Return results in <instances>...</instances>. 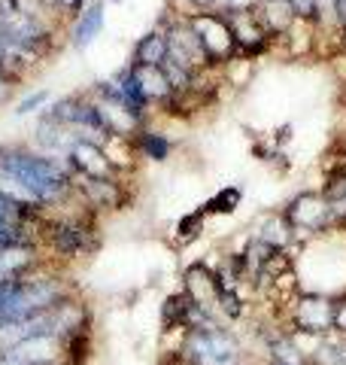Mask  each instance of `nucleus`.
<instances>
[{"label": "nucleus", "mask_w": 346, "mask_h": 365, "mask_svg": "<svg viewBox=\"0 0 346 365\" xmlns=\"http://www.w3.org/2000/svg\"><path fill=\"white\" fill-rule=\"evenodd\" d=\"M0 177L16 182L25 201L43 207L46 213L73 198V177L67 158H52L21 143H0Z\"/></svg>", "instance_id": "f257e3e1"}, {"label": "nucleus", "mask_w": 346, "mask_h": 365, "mask_svg": "<svg viewBox=\"0 0 346 365\" xmlns=\"http://www.w3.org/2000/svg\"><path fill=\"white\" fill-rule=\"evenodd\" d=\"M98 213H91L85 204L73 213H46L43 220V250H49L55 259H85L100 250V228Z\"/></svg>", "instance_id": "f03ea898"}, {"label": "nucleus", "mask_w": 346, "mask_h": 365, "mask_svg": "<svg viewBox=\"0 0 346 365\" xmlns=\"http://www.w3.org/2000/svg\"><path fill=\"white\" fill-rule=\"evenodd\" d=\"M177 353L189 365H249L243 341L231 332L225 323L198 329V332H186Z\"/></svg>", "instance_id": "7ed1b4c3"}, {"label": "nucleus", "mask_w": 346, "mask_h": 365, "mask_svg": "<svg viewBox=\"0 0 346 365\" xmlns=\"http://www.w3.org/2000/svg\"><path fill=\"white\" fill-rule=\"evenodd\" d=\"M43 220H46L43 207L0 195V250L19 244L43 247Z\"/></svg>", "instance_id": "20e7f679"}, {"label": "nucleus", "mask_w": 346, "mask_h": 365, "mask_svg": "<svg viewBox=\"0 0 346 365\" xmlns=\"http://www.w3.org/2000/svg\"><path fill=\"white\" fill-rule=\"evenodd\" d=\"M186 25L192 28V34L201 43L206 67L225 64V61H231L237 55L234 34H231V25H228L225 13H213V9H206V13H194V16L186 19Z\"/></svg>", "instance_id": "39448f33"}, {"label": "nucleus", "mask_w": 346, "mask_h": 365, "mask_svg": "<svg viewBox=\"0 0 346 365\" xmlns=\"http://www.w3.org/2000/svg\"><path fill=\"white\" fill-rule=\"evenodd\" d=\"M292 332L310 338L334 335V295L325 292H298L292 299V317H288Z\"/></svg>", "instance_id": "423d86ee"}, {"label": "nucleus", "mask_w": 346, "mask_h": 365, "mask_svg": "<svg viewBox=\"0 0 346 365\" xmlns=\"http://www.w3.org/2000/svg\"><path fill=\"white\" fill-rule=\"evenodd\" d=\"M283 216H285V222L292 225L295 237L307 235V241H313V237L331 232V225H337L334 222L331 207L325 204V198H322L319 192H301V195H295L285 204Z\"/></svg>", "instance_id": "0eeeda50"}, {"label": "nucleus", "mask_w": 346, "mask_h": 365, "mask_svg": "<svg viewBox=\"0 0 346 365\" xmlns=\"http://www.w3.org/2000/svg\"><path fill=\"white\" fill-rule=\"evenodd\" d=\"M73 192L76 198L85 204L91 213H107V210H122L128 204V189L122 186L119 177H73Z\"/></svg>", "instance_id": "6e6552de"}, {"label": "nucleus", "mask_w": 346, "mask_h": 365, "mask_svg": "<svg viewBox=\"0 0 346 365\" xmlns=\"http://www.w3.org/2000/svg\"><path fill=\"white\" fill-rule=\"evenodd\" d=\"M67 168H70V177H122V170L110 162L103 143L95 140H79L70 153H67Z\"/></svg>", "instance_id": "1a4fd4ad"}, {"label": "nucleus", "mask_w": 346, "mask_h": 365, "mask_svg": "<svg viewBox=\"0 0 346 365\" xmlns=\"http://www.w3.org/2000/svg\"><path fill=\"white\" fill-rule=\"evenodd\" d=\"M4 353H9V356L19 359L21 365H64L61 341L52 338V335L25 338V341H19V344L6 347Z\"/></svg>", "instance_id": "9d476101"}, {"label": "nucleus", "mask_w": 346, "mask_h": 365, "mask_svg": "<svg viewBox=\"0 0 346 365\" xmlns=\"http://www.w3.org/2000/svg\"><path fill=\"white\" fill-rule=\"evenodd\" d=\"M43 265H46L43 247H28V244L4 247V250H0V283L28 277V274H33Z\"/></svg>", "instance_id": "9b49d317"}, {"label": "nucleus", "mask_w": 346, "mask_h": 365, "mask_svg": "<svg viewBox=\"0 0 346 365\" xmlns=\"http://www.w3.org/2000/svg\"><path fill=\"white\" fill-rule=\"evenodd\" d=\"M103 19H107V6L103 0H91V4L73 19V28H70V43L73 49H88L95 37L103 31Z\"/></svg>", "instance_id": "f8f14e48"}, {"label": "nucleus", "mask_w": 346, "mask_h": 365, "mask_svg": "<svg viewBox=\"0 0 346 365\" xmlns=\"http://www.w3.org/2000/svg\"><path fill=\"white\" fill-rule=\"evenodd\" d=\"M167 58V31L164 28H155L149 31L146 37L137 40L134 46V61L131 64H140V67H161V61Z\"/></svg>", "instance_id": "ddd939ff"}, {"label": "nucleus", "mask_w": 346, "mask_h": 365, "mask_svg": "<svg viewBox=\"0 0 346 365\" xmlns=\"http://www.w3.org/2000/svg\"><path fill=\"white\" fill-rule=\"evenodd\" d=\"M131 71H134V76H137V83H140V88H143V95L149 98V104H155V101H164L173 95V88H170V83L164 79V73H161V67H140V64H131Z\"/></svg>", "instance_id": "4468645a"}, {"label": "nucleus", "mask_w": 346, "mask_h": 365, "mask_svg": "<svg viewBox=\"0 0 346 365\" xmlns=\"http://www.w3.org/2000/svg\"><path fill=\"white\" fill-rule=\"evenodd\" d=\"M131 143H134V150L140 153L143 158H149V162H167L170 158V150H173V143L167 140L161 131H149V128H140L134 137H131Z\"/></svg>", "instance_id": "2eb2a0df"}, {"label": "nucleus", "mask_w": 346, "mask_h": 365, "mask_svg": "<svg viewBox=\"0 0 346 365\" xmlns=\"http://www.w3.org/2000/svg\"><path fill=\"white\" fill-rule=\"evenodd\" d=\"M256 16L261 19V25L268 28L271 34L276 31H285L288 25H292V4L288 0H261L258 9H256Z\"/></svg>", "instance_id": "dca6fc26"}, {"label": "nucleus", "mask_w": 346, "mask_h": 365, "mask_svg": "<svg viewBox=\"0 0 346 365\" xmlns=\"http://www.w3.org/2000/svg\"><path fill=\"white\" fill-rule=\"evenodd\" d=\"M261 244H268V247H276V250H285L288 244L295 241V232H292V225L285 222V216L283 213H276L271 216L268 222H264V228L256 235Z\"/></svg>", "instance_id": "f3484780"}, {"label": "nucleus", "mask_w": 346, "mask_h": 365, "mask_svg": "<svg viewBox=\"0 0 346 365\" xmlns=\"http://www.w3.org/2000/svg\"><path fill=\"white\" fill-rule=\"evenodd\" d=\"M240 201H243V189H240V186H225V189H219L201 210L204 213H222V216H228V213H234L240 207Z\"/></svg>", "instance_id": "a211bd4d"}, {"label": "nucleus", "mask_w": 346, "mask_h": 365, "mask_svg": "<svg viewBox=\"0 0 346 365\" xmlns=\"http://www.w3.org/2000/svg\"><path fill=\"white\" fill-rule=\"evenodd\" d=\"M201 232H204V210L182 216L177 228H173V241H177V247H189L192 241H198Z\"/></svg>", "instance_id": "6ab92c4d"}, {"label": "nucleus", "mask_w": 346, "mask_h": 365, "mask_svg": "<svg viewBox=\"0 0 346 365\" xmlns=\"http://www.w3.org/2000/svg\"><path fill=\"white\" fill-rule=\"evenodd\" d=\"M115 86L122 88V95L131 101L134 107H140V110H149L152 104H149V98L143 95V88H140V83H137V76H134V71H131V64L125 67V71L115 76Z\"/></svg>", "instance_id": "aec40b11"}, {"label": "nucleus", "mask_w": 346, "mask_h": 365, "mask_svg": "<svg viewBox=\"0 0 346 365\" xmlns=\"http://www.w3.org/2000/svg\"><path fill=\"white\" fill-rule=\"evenodd\" d=\"M292 16L301 21H319L322 19V0H288Z\"/></svg>", "instance_id": "412c9836"}, {"label": "nucleus", "mask_w": 346, "mask_h": 365, "mask_svg": "<svg viewBox=\"0 0 346 365\" xmlns=\"http://www.w3.org/2000/svg\"><path fill=\"white\" fill-rule=\"evenodd\" d=\"M46 104H49V91L40 88V91H33V95H28V98L16 107V116H28V113H37V110H43Z\"/></svg>", "instance_id": "4be33fe9"}, {"label": "nucleus", "mask_w": 346, "mask_h": 365, "mask_svg": "<svg viewBox=\"0 0 346 365\" xmlns=\"http://www.w3.org/2000/svg\"><path fill=\"white\" fill-rule=\"evenodd\" d=\"M261 0H222V13L237 16V13H256Z\"/></svg>", "instance_id": "5701e85b"}, {"label": "nucleus", "mask_w": 346, "mask_h": 365, "mask_svg": "<svg viewBox=\"0 0 346 365\" xmlns=\"http://www.w3.org/2000/svg\"><path fill=\"white\" fill-rule=\"evenodd\" d=\"M288 137H292V125H283V128L276 131V137H273V140H276V143H285Z\"/></svg>", "instance_id": "b1692460"}, {"label": "nucleus", "mask_w": 346, "mask_h": 365, "mask_svg": "<svg viewBox=\"0 0 346 365\" xmlns=\"http://www.w3.org/2000/svg\"><path fill=\"white\" fill-rule=\"evenodd\" d=\"M161 365H189V362H186V359H182V356H179V353H170V356H167L164 362H161Z\"/></svg>", "instance_id": "393cba45"}, {"label": "nucleus", "mask_w": 346, "mask_h": 365, "mask_svg": "<svg viewBox=\"0 0 346 365\" xmlns=\"http://www.w3.org/2000/svg\"><path fill=\"white\" fill-rule=\"evenodd\" d=\"M0 365H21V362H19V359H13V356H9V353L0 350Z\"/></svg>", "instance_id": "a878e982"}, {"label": "nucleus", "mask_w": 346, "mask_h": 365, "mask_svg": "<svg viewBox=\"0 0 346 365\" xmlns=\"http://www.w3.org/2000/svg\"><path fill=\"white\" fill-rule=\"evenodd\" d=\"M192 4H194V6H210L213 0H192Z\"/></svg>", "instance_id": "bb28decb"}]
</instances>
